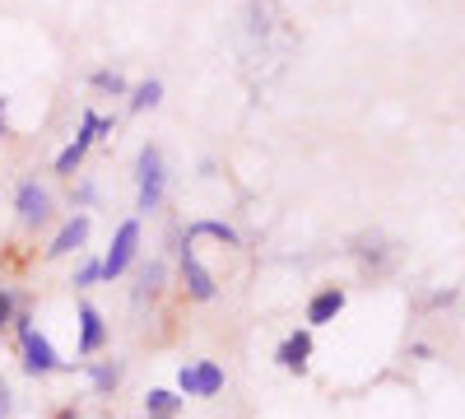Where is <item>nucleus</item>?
Returning <instances> with one entry per match:
<instances>
[{"label":"nucleus","instance_id":"24","mask_svg":"<svg viewBox=\"0 0 465 419\" xmlns=\"http://www.w3.org/2000/svg\"><path fill=\"white\" fill-rule=\"evenodd\" d=\"M107 419H112V414H107Z\"/></svg>","mask_w":465,"mask_h":419},{"label":"nucleus","instance_id":"11","mask_svg":"<svg viewBox=\"0 0 465 419\" xmlns=\"http://www.w3.org/2000/svg\"><path fill=\"white\" fill-rule=\"evenodd\" d=\"M344 303H349V294H344L340 284L317 289L312 298H307V326H331V322L344 313Z\"/></svg>","mask_w":465,"mask_h":419},{"label":"nucleus","instance_id":"2","mask_svg":"<svg viewBox=\"0 0 465 419\" xmlns=\"http://www.w3.org/2000/svg\"><path fill=\"white\" fill-rule=\"evenodd\" d=\"M103 135H112V117H103V112H84V117H80V131H74V140L61 149V155H56V177H74V173H80V164L89 159V149L103 140Z\"/></svg>","mask_w":465,"mask_h":419},{"label":"nucleus","instance_id":"10","mask_svg":"<svg viewBox=\"0 0 465 419\" xmlns=\"http://www.w3.org/2000/svg\"><path fill=\"white\" fill-rule=\"evenodd\" d=\"M275 364L284 373H307V364H312V326H302V331H289L280 340V350H275Z\"/></svg>","mask_w":465,"mask_h":419},{"label":"nucleus","instance_id":"13","mask_svg":"<svg viewBox=\"0 0 465 419\" xmlns=\"http://www.w3.org/2000/svg\"><path fill=\"white\" fill-rule=\"evenodd\" d=\"M84 373H89V387H94L98 396H112L116 387H122V377H126V364H122V359H98V364H89Z\"/></svg>","mask_w":465,"mask_h":419},{"label":"nucleus","instance_id":"7","mask_svg":"<svg viewBox=\"0 0 465 419\" xmlns=\"http://www.w3.org/2000/svg\"><path fill=\"white\" fill-rule=\"evenodd\" d=\"M15 214H19L24 228H43L52 219V192L37 177H24L19 192H15Z\"/></svg>","mask_w":465,"mask_h":419},{"label":"nucleus","instance_id":"15","mask_svg":"<svg viewBox=\"0 0 465 419\" xmlns=\"http://www.w3.org/2000/svg\"><path fill=\"white\" fill-rule=\"evenodd\" d=\"M163 289H168V265H163V261H149L144 271H140V284H135V294H131V298H135V308L153 303V298H159Z\"/></svg>","mask_w":465,"mask_h":419},{"label":"nucleus","instance_id":"21","mask_svg":"<svg viewBox=\"0 0 465 419\" xmlns=\"http://www.w3.org/2000/svg\"><path fill=\"white\" fill-rule=\"evenodd\" d=\"M52 419H80V410H74V405H61V410H56Z\"/></svg>","mask_w":465,"mask_h":419},{"label":"nucleus","instance_id":"19","mask_svg":"<svg viewBox=\"0 0 465 419\" xmlns=\"http://www.w3.org/2000/svg\"><path fill=\"white\" fill-rule=\"evenodd\" d=\"M15 313H19V294L0 284V331H5V326L15 322Z\"/></svg>","mask_w":465,"mask_h":419},{"label":"nucleus","instance_id":"4","mask_svg":"<svg viewBox=\"0 0 465 419\" xmlns=\"http://www.w3.org/2000/svg\"><path fill=\"white\" fill-rule=\"evenodd\" d=\"M135 252H140V219H126V224L112 234V247L98 256V261H103V284L122 280L131 265H135Z\"/></svg>","mask_w":465,"mask_h":419},{"label":"nucleus","instance_id":"6","mask_svg":"<svg viewBox=\"0 0 465 419\" xmlns=\"http://www.w3.org/2000/svg\"><path fill=\"white\" fill-rule=\"evenodd\" d=\"M177 265H182V284H186V298L210 303V298L219 294V284H214V275H210V265L196 256V243H191V238H182V247H177Z\"/></svg>","mask_w":465,"mask_h":419},{"label":"nucleus","instance_id":"3","mask_svg":"<svg viewBox=\"0 0 465 419\" xmlns=\"http://www.w3.org/2000/svg\"><path fill=\"white\" fill-rule=\"evenodd\" d=\"M19 354H24V373L28 377H47V373H70L74 364H65L61 354H56V345L37 331V326H28V331H19Z\"/></svg>","mask_w":465,"mask_h":419},{"label":"nucleus","instance_id":"9","mask_svg":"<svg viewBox=\"0 0 465 419\" xmlns=\"http://www.w3.org/2000/svg\"><path fill=\"white\" fill-rule=\"evenodd\" d=\"M89 228H94L89 214H70V219L56 228V238L47 243V261H61V256H70V252H80V247L89 243Z\"/></svg>","mask_w":465,"mask_h":419},{"label":"nucleus","instance_id":"5","mask_svg":"<svg viewBox=\"0 0 465 419\" xmlns=\"http://www.w3.org/2000/svg\"><path fill=\"white\" fill-rule=\"evenodd\" d=\"M223 368L214 364V359H191V364H182V373H177V392L182 396H196V401H210V396H219L223 392Z\"/></svg>","mask_w":465,"mask_h":419},{"label":"nucleus","instance_id":"23","mask_svg":"<svg viewBox=\"0 0 465 419\" xmlns=\"http://www.w3.org/2000/svg\"><path fill=\"white\" fill-rule=\"evenodd\" d=\"M0 112H5V98H0Z\"/></svg>","mask_w":465,"mask_h":419},{"label":"nucleus","instance_id":"8","mask_svg":"<svg viewBox=\"0 0 465 419\" xmlns=\"http://www.w3.org/2000/svg\"><path fill=\"white\" fill-rule=\"evenodd\" d=\"M74 322H80V345H74V354H80V359H94V354H103V350H107V340H112V331H107L103 313L94 308L89 298H80V303H74Z\"/></svg>","mask_w":465,"mask_h":419},{"label":"nucleus","instance_id":"22","mask_svg":"<svg viewBox=\"0 0 465 419\" xmlns=\"http://www.w3.org/2000/svg\"><path fill=\"white\" fill-rule=\"evenodd\" d=\"M0 135H5V112H0Z\"/></svg>","mask_w":465,"mask_h":419},{"label":"nucleus","instance_id":"1","mask_svg":"<svg viewBox=\"0 0 465 419\" xmlns=\"http://www.w3.org/2000/svg\"><path fill=\"white\" fill-rule=\"evenodd\" d=\"M168 196V168H163V149L159 145H140L135 155V210L153 214Z\"/></svg>","mask_w":465,"mask_h":419},{"label":"nucleus","instance_id":"17","mask_svg":"<svg viewBox=\"0 0 465 419\" xmlns=\"http://www.w3.org/2000/svg\"><path fill=\"white\" fill-rule=\"evenodd\" d=\"M89 85H94L98 94H112V98H126V94H131V85H126L122 70H94Z\"/></svg>","mask_w":465,"mask_h":419},{"label":"nucleus","instance_id":"18","mask_svg":"<svg viewBox=\"0 0 465 419\" xmlns=\"http://www.w3.org/2000/svg\"><path fill=\"white\" fill-rule=\"evenodd\" d=\"M70 284L74 289H94V284H103V261L94 256V261H80V271L70 275Z\"/></svg>","mask_w":465,"mask_h":419},{"label":"nucleus","instance_id":"14","mask_svg":"<svg viewBox=\"0 0 465 419\" xmlns=\"http://www.w3.org/2000/svg\"><path fill=\"white\" fill-rule=\"evenodd\" d=\"M182 405H186V396L173 392V387H153V392H144V419H177Z\"/></svg>","mask_w":465,"mask_h":419},{"label":"nucleus","instance_id":"20","mask_svg":"<svg viewBox=\"0 0 465 419\" xmlns=\"http://www.w3.org/2000/svg\"><path fill=\"white\" fill-rule=\"evenodd\" d=\"M10 410H15V392L10 383H0V419H10Z\"/></svg>","mask_w":465,"mask_h":419},{"label":"nucleus","instance_id":"16","mask_svg":"<svg viewBox=\"0 0 465 419\" xmlns=\"http://www.w3.org/2000/svg\"><path fill=\"white\" fill-rule=\"evenodd\" d=\"M126 98H131V103H126L131 112H149V107H159V103H163V80H144V85H135Z\"/></svg>","mask_w":465,"mask_h":419},{"label":"nucleus","instance_id":"12","mask_svg":"<svg viewBox=\"0 0 465 419\" xmlns=\"http://www.w3.org/2000/svg\"><path fill=\"white\" fill-rule=\"evenodd\" d=\"M186 238H214L219 247H242V234L232 224H223V219H191Z\"/></svg>","mask_w":465,"mask_h":419}]
</instances>
